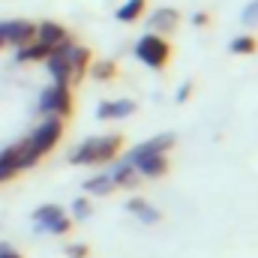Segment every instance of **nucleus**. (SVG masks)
<instances>
[{
    "instance_id": "f257e3e1",
    "label": "nucleus",
    "mask_w": 258,
    "mask_h": 258,
    "mask_svg": "<svg viewBox=\"0 0 258 258\" xmlns=\"http://www.w3.org/2000/svg\"><path fill=\"white\" fill-rule=\"evenodd\" d=\"M120 150H123V135H120V132L93 135V138H84V141L69 153V162H72V165H105V162L117 159Z\"/></svg>"
},
{
    "instance_id": "f03ea898",
    "label": "nucleus",
    "mask_w": 258,
    "mask_h": 258,
    "mask_svg": "<svg viewBox=\"0 0 258 258\" xmlns=\"http://www.w3.org/2000/svg\"><path fill=\"white\" fill-rule=\"evenodd\" d=\"M135 57L141 60V63L147 66V69H165L168 60H171V42L165 39V36H159V33H144L138 42H135Z\"/></svg>"
},
{
    "instance_id": "7ed1b4c3",
    "label": "nucleus",
    "mask_w": 258,
    "mask_h": 258,
    "mask_svg": "<svg viewBox=\"0 0 258 258\" xmlns=\"http://www.w3.org/2000/svg\"><path fill=\"white\" fill-rule=\"evenodd\" d=\"M63 132H66L63 117H54V114H48V117H45L39 126L27 135V144H30V147L36 150V156L42 159V156H48V153H51V150L60 144Z\"/></svg>"
},
{
    "instance_id": "20e7f679",
    "label": "nucleus",
    "mask_w": 258,
    "mask_h": 258,
    "mask_svg": "<svg viewBox=\"0 0 258 258\" xmlns=\"http://www.w3.org/2000/svg\"><path fill=\"white\" fill-rule=\"evenodd\" d=\"M39 111L48 117V114H54V117H69L72 114V87H66V84H48L42 93H39Z\"/></svg>"
},
{
    "instance_id": "39448f33",
    "label": "nucleus",
    "mask_w": 258,
    "mask_h": 258,
    "mask_svg": "<svg viewBox=\"0 0 258 258\" xmlns=\"http://www.w3.org/2000/svg\"><path fill=\"white\" fill-rule=\"evenodd\" d=\"M33 225L39 231H48V234H69L72 231V219L63 213L60 204H39L33 210Z\"/></svg>"
},
{
    "instance_id": "423d86ee",
    "label": "nucleus",
    "mask_w": 258,
    "mask_h": 258,
    "mask_svg": "<svg viewBox=\"0 0 258 258\" xmlns=\"http://www.w3.org/2000/svg\"><path fill=\"white\" fill-rule=\"evenodd\" d=\"M51 51H57L60 57H63L69 69H72V84H78V81H84V75H87V66H90V48H84V45H78V42H72L69 36H66L60 45H54Z\"/></svg>"
},
{
    "instance_id": "0eeeda50",
    "label": "nucleus",
    "mask_w": 258,
    "mask_h": 258,
    "mask_svg": "<svg viewBox=\"0 0 258 258\" xmlns=\"http://www.w3.org/2000/svg\"><path fill=\"white\" fill-rule=\"evenodd\" d=\"M174 144H177V135H174V132H159V135H153V138H147V141L135 144V147L126 153V162H129V165H135V162H138V159H144V156L168 153Z\"/></svg>"
},
{
    "instance_id": "6e6552de",
    "label": "nucleus",
    "mask_w": 258,
    "mask_h": 258,
    "mask_svg": "<svg viewBox=\"0 0 258 258\" xmlns=\"http://www.w3.org/2000/svg\"><path fill=\"white\" fill-rule=\"evenodd\" d=\"M132 168L138 171V177H144V180H156V177H165V174L171 171V159H168V153H153V156L138 159Z\"/></svg>"
},
{
    "instance_id": "1a4fd4ad",
    "label": "nucleus",
    "mask_w": 258,
    "mask_h": 258,
    "mask_svg": "<svg viewBox=\"0 0 258 258\" xmlns=\"http://www.w3.org/2000/svg\"><path fill=\"white\" fill-rule=\"evenodd\" d=\"M3 24H6V45H12V48H21L36 39V24L27 18H15V21H3Z\"/></svg>"
},
{
    "instance_id": "9d476101",
    "label": "nucleus",
    "mask_w": 258,
    "mask_h": 258,
    "mask_svg": "<svg viewBox=\"0 0 258 258\" xmlns=\"http://www.w3.org/2000/svg\"><path fill=\"white\" fill-rule=\"evenodd\" d=\"M135 102L132 99H105L96 105V117L99 120H123L129 114H135Z\"/></svg>"
},
{
    "instance_id": "9b49d317",
    "label": "nucleus",
    "mask_w": 258,
    "mask_h": 258,
    "mask_svg": "<svg viewBox=\"0 0 258 258\" xmlns=\"http://www.w3.org/2000/svg\"><path fill=\"white\" fill-rule=\"evenodd\" d=\"M150 27H153V33H159V36L174 33V30L180 27V12H177L174 6H159V9L150 15Z\"/></svg>"
},
{
    "instance_id": "f8f14e48",
    "label": "nucleus",
    "mask_w": 258,
    "mask_h": 258,
    "mask_svg": "<svg viewBox=\"0 0 258 258\" xmlns=\"http://www.w3.org/2000/svg\"><path fill=\"white\" fill-rule=\"evenodd\" d=\"M18 156H21V147H18V144H9V147L0 150V183H9L12 177L21 174Z\"/></svg>"
},
{
    "instance_id": "ddd939ff",
    "label": "nucleus",
    "mask_w": 258,
    "mask_h": 258,
    "mask_svg": "<svg viewBox=\"0 0 258 258\" xmlns=\"http://www.w3.org/2000/svg\"><path fill=\"white\" fill-rule=\"evenodd\" d=\"M126 210L138 219V222H144V225H156L159 219H162V213L147 201V198H141V195H135V198H129L126 201Z\"/></svg>"
},
{
    "instance_id": "4468645a",
    "label": "nucleus",
    "mask_w": 258,
    "mask_h": 258,
    "mask_svg": "<svg viewBox=\"0 0 258 258\" xmlns=\"http://www.w3.org/2000/svg\"><path fill=\"white\" fill-rule=\"evenodd\" d=\"M66 36H69V33H66V27L60 24V21H39V24H36V39L45 42L48 48L60 45Z\"/></svg>"
},
{
    "instance_id": "2eb2a0df",
    "label": "nucleus",
    "mask_w": 258,
    "mask_h": 258,
    "mask_svg": "<svg viewBox=\"0 0 258 258\" xmlns=\"http://www.w3.org/2000/svg\"><path fill=\"white\" fill-rule=\"evenodd\" d=\"M108 174H111V180H114V186H117V189H135V186H138V180H141V177H138V171L129 165L126 159H123V162H117V165H111V168H108Z\"/></svg>"
},
{
    "instance_id": "dca6fc26",
    "label": "nucleus",
    "mask_w": 258,
    "mask_h": 258,
    "mask_svg": "<svg viewBox=\"0 0 258 258\" xmlns=\"http://www.w3.org/2000/svg\"><path fill=\"white\" fill-rule=\"evenodd\" d=\"M48 54H51V48H48L45 42H39V39H33V42L15 48V60H18V63H39V60H45Z\"/></svg>"
},
{
    "instance_id": "f3484780",
    "label": "nucleus",
    "mask_w": 258,
    "mask_h": 258,
    "mask_svg": "<svg viewBox=\"0 0 258 258\" xmlns=\"http://www.w3.org/2000/svg\"><path fill=\"white\" fill-rule=\"evenodd\" d=\"M45 66H48L54 84H66V87H72V69H69V63H66L57 51H51V54L45 57Z\"/></svg>"
},
{
    "instance_id": "a211bd4d",
    "label": "nucleus",
    "mask_w": 258,
    "mask_h": 258,
    "mask_svg": "<svg viewBox=\"0 0 258 258\" xmlns=\"http://www.w3.org/2000/svg\"><path fill=\"white\" fill-rule=\"evenodd\" d=\"M144 9H147V0H123V3L117 6L114 18H117L120 24H132V21H138V18L144 15Z\"/></svg>"
},
{
    "instance_id": "6ab92c4d",
    "label": "nucleus",
    "mask_w": 258,
    "mask_h": 258,
    "mask_svg": "<svg viewBox=\"0 0 258 258\" xmlns=\"http://www.w3.org/2000/svg\"><path fill=\"white\" fill-rule=\"evenodd\" d=\"M114 189L117 186H114V180H111L108 171H99V174H93V177L84 180V192H90V195H111Z\"/></svg>"
},
{
    "instance_id": "aec40b11",
    "label": "nucleus",
    "mask_w": 258,
    "mask_h": 258,
    "mask_svg": "<svg viewBox=\"0 0 258 258\" xmlns=\"http://www.w3.org/2000/svg\"><path fill=\"white\" fill-rule=\"evenodd\" d=\"M228 51L237 54V57H249V54H255L258 51V36H252V33H240V36H234V39L228 42Z\"/></svg>"
},
{
    "instance_id": "412c9836",
    "label": "nucleus",
    "mask_w": 258,
    "mask_h": 258,
    "mask_svg": "<svg viewBox=\"0 0 258 258\" xmlns=\"http://www.w3.org/2000/svg\"><path fill=\"white\" fill-rule=\"evenodd\" d=\"M87 75H90L93 81H114V78H117V63H114V60H90Z\"/></svg>"
},
{
    "instance_id": "4be33fe9",
    "label": "nucleus",
    "mask_w": 258,
    "mask_h": 258,
    "mask_svg": "<svg viewBox=\"0 0 258 258\" xmlns=\"http://www.w3.org/2000/svg\"><path fill=\"white\" fill-rule=\"evenodd\" d=\"M90 213H93V204H90L87 198H75V201H72V219L81 222V219H87Z\"/></svg>"
},
{
    "instance_id": "5701e85b",
    "label": "nucleus",
    "mask_w": 258,
    "mask_h": 258,
    "mask_svg": "<svg viewBox=\"0 0 258 258\" xmlns=\"http://www.w3.org/2000/svg\"><path fill=\"white\" fill-rule=\"evenodd\" d=\"M240 21H243L246 27H255V24H258V0H252V3H246V6H243Z\"/></svg>"
},
{
    "instance_id": "b1692460",
    "label": "nucleus",
    "mask_w": 258,
    "mask_h": 258,
    "mask_svg": "<svg viewBox=\"0 0 258 258\" xmlns=\"http://www.w3.org/2000/svg\"><path fill=\"white\" fill-rule=\"evenodd\" d=\"M63 252H66V258H87L90 255V246H84V243H69Z\"/></svg>"
},
{
    "instance_id": "393cba45",
    "label": "nucleus",
    "mask_w": 258,
    "mask_h": 258,
    "mask_svg": "<svg viewBox=\"0 0 258 258\" xmlns=\"http://www.w3.org/2000/svg\"><path fill=\"white\" fill-rule=\"evenodd\" d=\"M192 81H183V84H180V87H177V102H186V99H189V96H192Z\"/></svg>"
},
{
    "instance_id": "a878e982",
    "label": "nucleus",
    "mask_w": 258,
    "mask_h": 258,
    "mask_svg": "<svg viewBox=\"0 0 258 258\" xmlns=\"http://www.w3.org/2000/svg\"><path fill=\"white\" fill-rule=\"evenodd\" d=\"M0 258H24L18 249H12V243H0Z\"/></svg>"
},
{
    "instance_id": "bb28decb",
    "label": "nucleus",
    "mask_w": 258,
    "mask_h": 258,
    "mask_svg": "<svg viewBox=\"0 0 258 258\" xmlns=\"http://www.w3.org/2000/svg\"><path fill=\"white\" fill-rule=\"evenodd\" d=\"M192 24H195V27H210V12H195Z\"/></svg>"
},
{
    "instance_id": "cd10ccee",
    "label": "nucleus",
    "mask_w": 258,
    "mask_h": 258,
    "mask_svg": "<svg viewBox=\"0 0 258 258\" xmlns=\"http://www.w3.org/2000/svg\"><path fill=\"white\" fill-rule=\"evenodd\" d=\"M3 45H6V24L0 21V48H3Z\"/></svg>"
}]
</instances>
